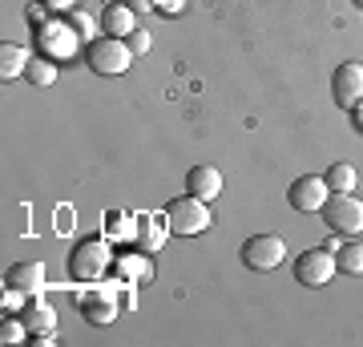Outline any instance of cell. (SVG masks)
Returning <instances> with one entry per match:
<instances>
[{"label":"cell","mask_w":363,"mask_h":347,"mask_svg":"<svg viewBox=\"0 0 363 347\" xmlns=\"http://www.w3.org/2000/svg\"><path fill=\"white\" fill-rule=\"evenodd\" d=\"M331 97L335 105L343 109H355L363 101V65L359 61H343L335 69V77H331Z\"/></svg>","instance_id":"cell-10"},{"label":"cell","mask_w":363,"mask_h":347,"mask_svg":"<svg viewBox=\"0 0 363 347\" xmlns=\"http://www.w3.org/2000/svg\"><path fill=\"white\" fill-rule=\"evenodd\" d=\"M28 61H33V53L25 49V45H13V40H4L0 45V77H25Z\"/></svg>","instance_id":"cell-16"},{"label":"cell","mask_w":363,"mask_h":347,"mask_svg":"<svg viewBox=\"0 0 363 347\" xmlns=\"http://www.w3.org/2000/svg\"><path fill=\"white\" fill-rule=\"evenodd\" d=\"M113 275L121 283H150L154 279V263L145 255H121L113 258Z\"/></svg>","instance_id":"cell-15"},{"label":"cell","mask_w":363,"mask_h":347,"mask_svg":"<svg viewBox=\"0 0 363 347\" xmlns=\"http://www.w3.org/2000/svg\"><path fill=\"white\" fill-rule=\"evenodd\" d=\"M133 28H138V13H133L125 0H113V4L101 9V33L105 37H130Z\"/></svg>","instance_id":"cell-13"},{"label":"cell","mask_w":363,"mask_h":347,"mask_svg":"<svg viewBox=\"0 0 363 347\" xmlns=\"http://www.w3.org/2000/svg\"><path fill=\"white\" fill-rule=\"evenodd\" d=\"M331 198V186H327L323 174H298L291 182V190H286V202L295 206L298 214H315V210H323V202Z\"/></svg>","instance_id":"cell-8"},{"label":"cell","mask_w":363,"mask_h":347,"mask_svg":"<svg viewBox=\"0 0 363 347\" xmlns=\"http://www.w3.org/2000/svg\"><path fill=\"white\" fill-rule=\"evenodd\" d=\"M133 13H150V9H157V0H125Z\"/></svg>","instance_id":"cell-28"},{"label":"cell","mask_w":363,"mask_h":347,"mask_svg":"<svg viewBox=\"0 0 363 347\" xmlns=\"http://www.w3.org/2000/svg\"><path fill=\"white\" fill-rule=\"evenodd\" d=\"M323 246H327V250H339V246H343V243H339V234L331 231V234H327V243H323Z\"/></svg>","instance_id":"cell-30"},{"label":"cell","mask_w":363,"mask_h":347,"mask_svg":"<svg viewBox=\"0 0 363 347\" xmlns=\"http://www.w3.org/2000/svg\"><path fill=\"white\" fill-rule=\"evenodd\" d=\"M335 267L343 270V275H363V243H343L335 250Z\"/></svg>","instance_id":"cell-20"},{"label":"cell","mask_w":363,"mask_h":347,"mask_svg":"<svg viewBox=\"0 0 363 347\" xmlns=\"http://www.w3.org/2000/svg\"><path fill=\"white\" fill-rule=\"evenodd\" d=\"M25 339H33V331L25 327L21 315H16V319H4V327H0V343H25Z\"/></svg>","instance_id":"cell-22"},{"label":"cell","mask_w":363,"mask_h":347,"mask_svg":"<svg viewBox=\"0 0 363 347\" xmlns=\"http://www.w3.org/2000/svg\"><path fill=\"white\" fill-rule=\"evenodd\" d=\"M117 291H121V279H113V283L101 287V291H85V295H77V307H81V315H85V323H93V327H109V323L117 319Z\"/></svg>","instance_id":"cell-9"},{"label":"cell","mask_w":363,"mask_h":347,"mask_svg":"<svg viewBox=\"0 0 363 347\" xmlns=\"http://www.w3.org/2000/svg\"><path fill=\"white\" fill-rule=\"evenodd\" d=\"M4 287H9V291H21L25 299L40 295V291H45V263H33V258L13 263L9 275H4Z\"/></svg>","instance_id":"cell-11"},{"label":"cell","mask_w":363,"mask_h":347,"mask_svg":"<svg viewBox=\"0 0 363 347\" xmlns=\"http://www.w3.org/2000/svg\"><path fill=\"white\" fill-rule=\"evenodd\" d=\"M65 21L81 33V40H97V33H101V25H97V21H93L89 13H81V9H73V13L65 16Z\"/></svg>","instance_id":"cell-21"},{"label":"cell","mask_w":363,"mask_h":347,"mask_svg":"<svg viewBox=\"0 0 363 347\" xmlns=\"http://www.w3.org/2000/svg\"><path fill=\"white\" fill-rule=\"evenodd\" d=\"M25 16H28V25H45V21H49V9H45V4H28L25 9Z\"/></svg>","instance_id":"cell-24"},{"label":"cell","mask_w":363,"mask_h":347,"mask_svg":"<svg viewBox=\"0 0 363 347\" xmlns=\"http://www.w3.org/2000/svg\"><path fill=\"white\" fill-rule=\"evenodd\" d=\"M69 275L77 283H97L105 275H113V246L109 234H89L69 250Z\"/></svg>","instance_id":"cell-1"},{"label":"cell","mask_w":363,"mask_h":347,"mask_svg":"<svg viewBox=\"0 0 363 347\" xmlns=\"http://www.w3.org/2000/svg\"><path fill=\"white\" fill-rule=\"evenodd\" d=\"M85 61H89V69L97 77H117V73H125L133 65V49L125 37H97V40H89Z\"/></svg>","instance_id":"cell-3"},{"label":"cell","mask_w":363,"mask_h":347,"mask_svg":"<svg viewBox=\"0 0 363 347\" xmlns=\"http://www.w3.org/2000/svg\"><path fill=\"white\" fill-rule=\"evenodd\" d=\"M157 9H162V13H174V16H178L182 9H186V0H157Z\"/></svg>","instance_id":"cell-27"},{"label":"cell","mask_w":363,"mask_h":347,"mask_svg":"<svg viewBox=\"0 0 363 347\" xmlns=\"http://www.w3.org/2000/svg\"><path fill=\"white\" fill-rule=\"evenodd\" d=\"M57 61H49V57H33L28 61V69H25V77H28V85H37V89H45V85H52L57 81Z\"/></svg>","instance_id":"cell-19"},{"label":"cell","mask_w":363,"mask_h":347,"mask_svg":"<svg viewBox=\"0 0 363 347\" xmlns=\"http://www.w3.org/2000/svg\"><path fill=\"white\" fill-rule=\"evenodd\" d=\"M81 45V33L69 21H45L37 28V49L40 57H49V61H69Z\"/></svg>","instance_id":"cell-5"},{"label":"cell","mask_w":363,"mask_h":347,"mask_svg":"<svg viewBox=\"0 0 363 347\" xmlns=\"http://www.w3.org/2000/svg\"><path fill=\"white\" fill-rule=\"evenodd\" d=\"M166 226L169 234H178V238H194V234L210 231L214 219H210V202L194 198V194H182L174 202L166 206Z\"/></svg>","instance_id":"cell-2"},{"label":"cell","mask_w":363,"mask_h":347,"mask_svg":"<svg viewBox=\"0 0 363 347\" xmlns=\"http://www.w3.org/2000/svg\"><path fill=\"white\" fill-rule=\"evenodd\" d=\"M117 234L125 238V234H130V226H125V219H121V214H109V238H117Z\"/></svg>","instance_id":"cell-26"},{"label":"cell","mask_w":363,"mask_h":347,"mask_svg":"<svg viewBox=\"0 0 363 347\" xmlns=\"http://www.w3.org/2000/svg\"><path fill=\"white\" fill-rule=\"evenodd\" d=\"M130 49H133V57H145V53H150V45H154V37H150V33H145V28H133L130 37Z\"/></svg>","instance_id":"cell-23"},{"label":"cell","mask_w":363,"mask_h":347,"mask_svg":"<svg viewBox=\"0 0 363 347\" xmlns=\"http://www.w3.org/2000/svg\"><path fill=\"white\" fill-rule=\"evenodd\" d=\"M186 194H194V198H202V202H214V198L222 194V170L210 166V162L190 166V174H186Z\"/></svg>","instance_id":"cell-12"},{"label":"cell","mask_w":363,"mask_h":347,"mask_svg":"<svg viewBox=\"0 0 363 347\" xmlns=\"http://www.w3.org/2000/svg\"><path fill=\"white\" fill-rule=\"evenodd\" d=\"M242 263H247L250 270H274L279 263L286 258V243L279 238V234H250L247 243H242Z\"/></svg>","instance_id":"cell-7"},{"label":"cell","mask_w":363,"mask_h":347,"mask_svg":"<svg viewBox=\"0 0 363 347\" xmlns=\"http://www.w3.org/2000/svg\"><path fill=\"white\" fill-rule=\"evenodd\" d=\"M166 234H169L166 214H162V219H142V226H138V246H142L145 255H154L157 246L166 243Z\"/></svg>","instance_id":"cell-17"},{"label":"cell","mask_w":363,"mask_h":347,"mask_svg":"<svg viewBox=\"0 0 363 347\" xmlns=\"http://www.w3.org/2000/svg\"><path fill=\"white\" fill-rule=\"evenodd\" d=\"M355 4H363V0H355Z\"/></svg>","instance_id":"cell-31"},{"label":"cell","mask_w":363,"mask_h":347,"mask_svg":"<svg viewBox=\"0 0 363 347\" xmlns=\"http://www.w3.org/2000/svg\"><path fill=\"white\" fill-rule=\"evenodd\" d=\"M21 319H25V327H28L33 335L57 331V311H52V303H45L40 295L25 299V307H21Z\"/></svg>","instance_id":"cell-14"},{"label":"cell","mask_w":363,"mask_h":347,"mask_svg":"<svg viewBox=\"0 0 363 347\" xmlns=\"http://www.w3.org/2000/svg\"><path fill=\"white\" fill-rule=\"evenodd\" d=\"M319 214H323V222L335 234H347V238L363 234V202L355 198V194H335L331 190V198L323 202Z\"/></svg>","instance_id":"cell-4"},{"label":"cell","mask_w":363,"mask_h":347,"mask_svg":"<svg viewBox=\"0 0 363 347\" xmlns=\"http://www.w3.org/2000/svg\"><path fill=\"white\" fill-rule=\"evenodd\" d=\"M335 250H327V246H311V250H303L295 258V283L303 287H327L331 283V275H335Z\"/></svg>","instance_id":"cell-6"},{"label":"cell","mask_w":363,"mask_h":347,"mask_svg":"<svg viewBox=\"0 0 363 347\" xmlns=\"http://www.w3.org/2000/svg\"><path fill=\"white\" fill-rule=\"evenodd\" d=\"M40 4H45L49 13H61V16H69L73 9H77V0H40Z\"/></svg>","instance_id":"cell-25"},{"label":"cell","mask_w":363,"mask_h":347,"mask_svg":"<svg viewBox=\"0 0 363 347\" xmlns=\"http://www.w3.org/2000/svg\"><path fill=\"white\" fill-rule=\"evenodd\" d=\"M351 121H355V129H359V133H363V101L355 105V109H351Z\"/></svg>","instance_id":"cell-29"},{"label":"cell","mask_w":363,"mask_h":347,"mask_svg":"<svg viewBox=\"0 0 363 347\" xmlns=\"http://www.w3.org/2000/svg\"><path fill=\"white\" fill-rule=\"evenodd\" d=\"M323 178H327V186H331L335 194H351L355 190V182H359V174H355L351 162H331V170H327Z\"/></svg>","instance_id":"cell-18"}]
</instances>
